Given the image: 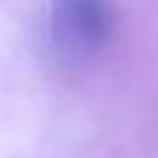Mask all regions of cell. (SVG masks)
<instances>
[{"label": "cell", "mask_w": 158, "mask_h": 158, "mask_svg": "<svg viewBox=\"0 0 158 158\" xmlns=\"http://www.w3.org/2000/svg\"><path fill=\"white\" fill-rule=\"evenodd\" d=\"M113 28L116 0H49V39L67 63L98 56Z\"/></svg>", "instance_id": "1"}]
</instances>
